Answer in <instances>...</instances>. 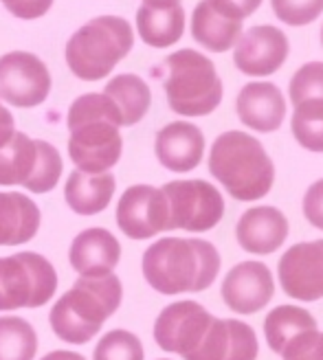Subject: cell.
I'll return each instance as SVG.
<instances>
[{
	"instance_id": "1",
	"label": "cell",
	"mask_w": 323,
	"mask_h": 360,
	"mask_svg": "<svg viewBox=\"0 0 323 360\" xmlns=\"http://www.w3.org/2000/svg\"><path fill=\"white\" fill-rule=\"evenodd\" d=\"M68 156L84 174H106L121 158L123 128L117 105L103 93H86L68 108Z\"/></svg>"
},
{
	"instance_id": "2",
	"label": "cell",
	"mask_w": 323,
	"mask_h": 360,
	"mask_svg": "<svg viewBox=\"0 0 323 360\" xmlns=\"http://www.w3.org/2000/svg\"><path fill=\"white\" fill-rule=\"evenodd\" d=\"M141 270L160 295L203 292L218 277L220 253L201 238H160L143 253Z\"/></svg>"
},
{
	"instance_id": "3",
	"label": "cell",
	"mask_w": 323,
	"mask_h": 360,
	"mask_svg": "<svg viewBox=\"0 0 323 360\" xmlns=\"http://www.w3.org/2000/svg\"><path fill=\"white\" fill-rule=\"evenodd\" d=\"M123 288L115 273L106 277H80L51 308V330L64 343L86 345L119 310Z\"/></svg>"
},
{
	"instance_id": "4",
	"label": "cell",
	"mask_w": 323,
	"mask_h": 360,
	"mask_svg": "<svg viewBox=\"0 0 323 360\" xmlns=\"http://www.w3.org/2000/svg\"><path fill=\"white\" fill-rule=\"evenodd\" d=\"M209 172L233 200H262L275 183V165L262 143L240 130L222 132L209 152Z\"/></svg>"
},
{
	"instance_id": "5",
	"label": "cell",
	"mask_w": 323,
	"mask_h": 360,
	"mask_svg": "<svg viewBox=\"0 0 323 360\" xmlns=\"http://www.w3.org/2000/svg\"><path fill=\"white\" fill-rule=\"evenodd\" d=\"M134 46L130 22L119 15H97L80 27L66 42V64L84 82H99Z\"/></svg>"
},
{
	"instance_id": "6",
	"label": "cell",
	"mask_w": 323,
	"mask_h": 360,
	"mask_svg": "<svg viewBox=\"0 0 323 360\" xmlns=\"http://www.w3.org/2000/svg\"><path fill=\"white\" fill-rule=\"evenodd\" d=\"M163 88L170 108L181 117H207L222 101V79L213 62L194 49H181L163 62Z\"/></svg>"
},
{
	"instance_id": "7",
	"label": "cell",
	"mask_w": 323,
	"mask_h": 360,
	"mask_svg": "<svg viewBox=\"0 0 323 360\" xmlns=\"http://www.w3.org/2000/svg\"><path fill=\"white\" fill-rule=\"evenodd\" d=\"M62 172V156L49 141L15 132L0 148V187L20 185L33 193H49L60 183Z\"/></svg>"
},
{
	"instance_id": "8",
	"label": "cell",
	"mask_w": 323,
	"mask_h": 360,
	"mask_svg": "<svg viewBox=\"0 0 323 360\" xmlns=\"http://www.w3.org/2000/svg\"><path fill=\"white\" fill-rule=\"evenodd\" d=\"M58 290L53 264L33 250L0 257V312L42 308Z\"/></svg>"
},
{
	"instance_id": "9",
	"label": "cell",
	"mask_w": 323,
	"mask_h": 360,
	"mask_svg": "<svg viewBox=\"0 0 323 360\" xmlns=\"http://www.w3.org/2000/svg\"><path fill=\"white\" fill-rule=\"evenodd\" d=\"M160 191L167 200V231L205 233L224 218V198L207 180H172Z\"/></svg>"
},
{
	"instance_id": "10",
	"label": "cell",
	"mask_w": 323,
	"mask_h": 360,
	"mask_svg": "<svg viewBox=\"0 0 323 360\" xmlns=\"http://www.w3.org/2000/svg\"><path fill=\"white\" fill-rule=\"evenodd\" d=\"M213 316L198 301H176L160 310L154 323L156 345L185 360H194L201 352Z\"/></svg>"
},
{
	"instance_id": "11",
	"label": "cell",
	"mask_w": 323,
	"mask_h": 360,
	"mask_svg": "<svg viewBox=\"0 0 323 360\" xmlns=\"http://www.w3.org/2000/svg\"><path fill=\"white\" fill-rule=\"evenodd\" d=\"M51 93L46 64L27 51H11L0 58V99L15 108H35Z\"/></svg>"
},
{
	"instance_id": "12",
	"label": "cell",
	"mask_w": 323,
	"mask_h": 360,
	"mask_svg": "<svg viewBox=\"0 0 323 360\" xmlns=\"http://www.w3.org/2000/svg\"><path fill=\"white\" fill-rule=\"evenodd\" d=\"M117 226L130 240H150L167 231V200L152 185L128 187L117 205Z\"/></svg>"
},
{
	"instance_id": "13",
	"label": "cell",
	"mask_w": 323,
	"mask_h": 360,
	"mask_svg": "<svg viewBox=\"0 0 323 360\" xmlns=\"http://www.w3.org/2000/svg\"><path fill=\"white\" fill-rule=\"evenodd\" d=\"M277 277L284 292L297 301L323 299V240L291 246L277 264Z\"/></svg>"
},
{
	"instance_id": "14",
	"label": "cell",
	"mask_w": 323,
	"mask_h": 360,
	"mask_svg": "<svg viewBox=\"0 0 323 360\" xmlns=\"http://www.w3.org/2000/svg\"><path fill=\"white\" fill-rule=\"evenodd\" d=\"M289 58V38L271 25H260L240 35L233 46V62L248 77H268Z\"/></svg>"
},
{
	"instance_id": "15",
	"label": "cell",
	"mask_w": 323,
	"mask_h": 360,
	"mask_svg": "<svg viewBox=\"0 0 323 360\" xmlns=\"http://www.w3.org/2000/svg\"><path fill=\"white\" fill-rule=\"evenodd\" d=\"M222 301L238 314H255L271 303L275 295L273 273L262 262H240L222 279Z\"/></svg>"
},
{
	"instance_id": "16",
	"label": "cell",
	"mask_w": 323,
	"mask_h": 360,
	"mask_svg": "<svg viewBox=\"0 0 323 360\" xmlns=\"http://www.w3.org/2000/svg\"><path fill=\"white\" fill-rule=\"evenodd\" d=\"M154 154L158 163L170 172L185 174L201 165L205 156V134L198 125L189 121L167 123L156 132Z\"/></svg>"
},
{
	"instance_id": "17",
	"label": "cell",
	"mask_w": 323,
	"mask_h": 360,
	"mask_svg": "<svg viewBox=\"0 0 323 360\" xmlns=\"http://www.w3.org/2000/svg\"><path fill=\"white\" fill-rule=\"evenodd\" d=\"M238 244L251 255H271L289 238V220L277 207L260 205L240 215L236 224Z\"/></svg>"
},
{
	"instance_id": "18",
	"label": "cell",
	"mask_w": 323,
	"mask_h": 360,
	"mask_svg": "<svg viewBox=\"0 0 323 360\" xmlns=\"http://www.w3.org/2000/svg\"><path fill=\"white\" fill-rule=\"evenodd\" d=\"M121 259V244L108 229L93 226L75 236L68 248V262L80 277H106Z\"/></svg>"
},
{
	"instance_id": "19",
	"label": "cell",
	"mask_w": 323,
	"mask_h": 360,
	"mask_svg": "<svg viewBox=\"0 0 323 360\" xmlns=\"http://www.w3.org/2000/svg\"><path fill=\"white\" fill-rule=\"evenodd\" d=\"M236 112L251 130L275 132L286 119V99L281 90L271 82L246 84L236 99Z\"/></svg>"
},
{
	"instance_id": "20",
	"label": "cell",
	"mask_w": 323,
	"mask_h": 360,
	"mask_svg": "<svg viewBox=\"0 0 323 360\" xmlns=\"http://www.w3.org/2000/svg\"><path fill=\"white\" fill-rule=\"evenodd\" d=\"M258 354V336L248 323L213 316L205 343L194 360H255Z\"/></svg>"
},
{
	"instance_id": "21",
	"label": "cell",
	"mask_w": 323,
	"mask_h": 360,
	"mask_svg": "<svg viewBox=\"0 0 323 360\" xmlns=\"http://www.w3.org/2000/svg\"><path fill=\"white\" fill-rule=\"evenodd\" d=\"M137 31L152 49H167L183 38L185 9L176 0L143 3L137 11Z\"/></svg>"
},
{
	"instance_id": "22",
	"label": "cell",
	"mask_w": 323,
	"mask_h": 360,
	"mask_svg": "<svg viewBox=\"0 0 323 360\" xmlns=\"http://www.w3.org/2000/svg\"><path fill=\"white\" fill-rule=\"evenodd\" d=\"M40 209L29 195L0 191V246H20L31 242L40 229Z\"/></svg>"
},
{
	"instance_id": "23",
	"label": "cell",
	"mask_w": 323,
	"mask_h": 360,
	"mask_svg": "<svg viewBox=\"0 0 323 360\" xmlns=\"http://www.w3.org/2000/svg\"><path fill=\"white\" fill-rule=\"evenodd\" d=\"M191 35L207 51L224 53L240 40L242 22L218 9L211 0H201L191 13Z\"/></svg>"
},
{
	"instance_id": "24",
	"label": "cell",
	"mask_w": 323,
	"mask_h": 360,
	"mask_svg": "<svg viewBox=\"0 0 323 360\" xmlns=\"http://www.w3.org/2000/svg\"><path fill=\"white\" fill-rule=\"evenodd\" d=\"M117 189V178L106 174L70 172L64 185V200L77 215H97L108 209Z\"/></svg>"
},
{
	"instance_id": "25",
	"label": "cell",
	"mask_w": 323,
	"mask_h": 360,
	"mask_svg": "<svg viewBox=\"0 0 323 360\" xmlns=\"http://www.w3.org/2000/svg\"><path fill=\"white\" fill-rule=\"evenodd\" d=\"M103 95L117 105V110L121 115V123L125 128L137 125L148 115L150 105H152L150 86L139 75H132V73H123V75L113 77L106 84Z\"/></svg>"
},
{
	"instance_id": "26",
	"label": "cell",
	"mask_w": 323,
	"mask_h": 360,
	"mask_svg": "<svg viewBox=\"0 0 323 360\" xmlns=\"http://www.w3.org/2000/svg\"><path fill=\"white\" fill-rule=\"evenodd\" d=\"M308 330H317V319L299 305H277L264 321V336L275 354H281L297 334Z\"/></svg>"
},
{
	"instance_id": "27",
	"label": "cell",
	"mask_w": 323,
	"mask_h": 360,
	"mask_svg": "<svg viewBox=\"0 0 323 360\" xmlns=\"http://www.w3.org/2000/svg\"><path fill=\"white\" fill-rule=\"evenodd\" d=\"M38 334L23 316H0V360H33Z\"/></svg>"
},
{
	"instance_id": "28",
	"label": "cell",
	"mask_w": 323,
	"mask_h": 360,
	"mask_svg": "<svg viewBox=\"0 0 323 360\" xmlns=\"http://www.w3.org/2000/svg\"><path fill=\"white\" fill-rule=\"evenodd\" d=\"M291 130L295 141L308 152H323V99H308L295 105Z\"/></svg>"
},
{
	"instance_id": "29",
	"label": "cell",
	"mask_w": 323,
	"mask_h": 360,
	"mask_svg": "<svg viewBox=\"0 0 323 360\" xmlns=\"http://www.w3.org/2000/svg\"><path fill=\"white\" fill-rule=\"evenodd\" d=\"M93 360H146V349L137 334L113 330L101 336L93 352Z\"/></svg>"
},
{
	"instance_id": "30",
	"label": "cell",
	"mask_w": 323,
	"mask_h": 360,
	"mask_svg": "<svg viewBox=\"0 0 323 360\" xmlns=\"http://www.w3.org/2000/svg\"><path fill=\"white\" fill-rule=\"evenodd\" d=\"M289 95L295 105L308 99H323V62L303 64L291 79Z\"/></svg>"
},
{
	"instance_id": "31",
	"label": "cell",
	"mask_w": 323,
	"mask_h": 360,
	"mask_svg": "<svg viewBox=\"0 0 323 360\" xmlns=\"http://www.w3.org/2000/svg\"><path fill=\"white\" fill-rule=\"evenodd\" d=\"M271 5L279 20L291 27L310 25L323 13V0H271Z\"/></svg>"
},
{
	"instance_id": "32",
	"label": "cell",
	"mask_w": 323,
	"mask_h": 360,
	"mask_svg": "<svg viewBox=\"0 0 323 360\" xmlns=\"http://www.w3.org/2000/svg\"><path fill=\"white\" fill-rule=\"evenodd\" d=\"M279 356L281 360H323V332L308 330L297 334Z\"/></svg>"
},
{
	"instance_id": "33",
	"label": "cell",
	"mask_w": 323,
	"mask_h": 360,
	"mask_svg": "<svg viewBox=\"0 0 323 360\" xmlns=\"http://www.w3.org/2000/svg\"><path fill=\"white\" fill-rule=\"evenodd\" d=\"M303 215H306V220L312 226L323 231V178L306 189V195H303Z\"/></svg>"
},
{
	"instance_id": "34",
	"label": "cell",
	"mask_w": 323,
	"mask_h": 360,
	"mask_svg": "<svg viewBox=\"0 0 323 360\" xmlns=\"http://www.w3.org/2000/svg\"><path fill=\"white\" fill-rule=\"evenodd\" d=\"M9 13H13L20 20H35V18H42L51 7L53 0H0Z\"/></svg>"
},
{
	"instance_id": "35",
	"label": "cell",
	"mask_w": 323,
	"mask_h": 360,
	"mask_svg": "<svg viewBox=\"0 0 323 360\" xmlns=\"http://www.w3.org/2000/svg\"><path fill=\"white\" fill-rule=\"evenodd\" d=\"M211 3L218 9H222L224 13H229L231 18L244 22L248 15H253L260 9L262 0H211Z\"/></svg>"
},
{
	"instance_id": "36",
	"label": "cell",
	"mask_w": 323,
	"mask_h": 360,
	"mask_svg": "<svg viewBox=\"0 0 323 360\" xmlns=\"http://www.w3.org/2000/svg\"><path fill=\"white\" fill-rule=\"evenodd\" d=\"M13 134H15V121H13V115L3 105V101H0V148H3Z\"/></svg>"
},
{
	"instance_id": "37",
	"label": "cell",
	"mask_w": 323,
	"mask_h": 360,
	"mask_svg": "<svg viewBox=\"0 0 323 360\" xmlns=\"http://www.w3.org/2000/svg\"><path fill=\"white\" fill-rule=\"evenodd\" d=\"M40 360H86L82 354L77 352H68V349H56V352H49L44 358Z\"/></svg>"
},
{
	"instance_id": "38",
	"label": "cell",
	"mask_w": 323,
	"mask_h": 360,
	"mask_svg": "<svg viewBox=\"0 0 323 360\" xmlns=\"http://www.w3.org/2000/svg\"><path fill=\"white\" fill-rule=\"evenodd\" d=\"M143 3H156V0H143ZM176 3H181V0H176Z\"/></svg>"
},
{
	"instance_id": "39",
	"label": "cell",
	"mask_w": 323,
	"mask_h": 360,
	"mask_svg": "<svg viewBox=\"0 0 323 360\" xmlns=\"http://www.w3.org/2000/svg\"><path fill=\"white\" fill-rule=\"evenodd\" d=\"M321 44H323V27H321Z\"/></svg>"
},
{
	"instance_id": "40",
	"label": "cell",
	"mask_w": 323,
	"mask_h": 360,
	"mask_svg": "<svg viewBox=\"0 0 323 360\" xmlns=\"http://www.w3.org/2000/svg\"><path fill=\"white\" fill-rule=\"evenodd\" d=\"M160 360H170V358H160Z\"/></svg>"
}]
</instances>
